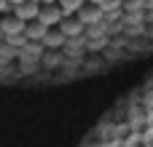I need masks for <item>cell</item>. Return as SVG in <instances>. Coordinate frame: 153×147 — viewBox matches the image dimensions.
<instances>
[{
    "label": "cell",
    "instance_id": "cell-1",
    "mask_svg": "<svg viewBox=\"0 0 153 147\" xmlns=\"http://www.w3.org/2000/svg\"><path fill=\"white\" fill-rule=\"evenodd\" d=\"M153 54V0L0 3V86H65Z\"/></svg>",
    "mask_w": 153,
    "mask_h": 147
}]
</instances>
